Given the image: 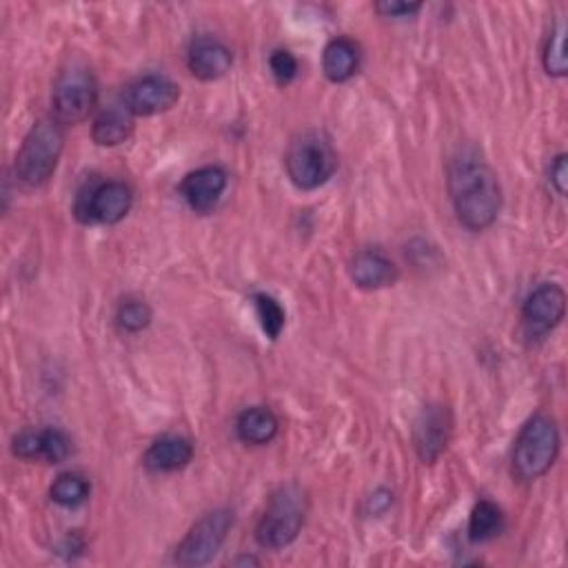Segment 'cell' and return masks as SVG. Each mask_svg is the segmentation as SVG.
Instances as JSON below:
<instances>
[{
  "mask_svg": "<svg viewBox=\"0 0 568 568\" xmlns=\"http://www.w3.org/2000/svg\"><path fill=\"white\" fill-rule=\"evenodd\" d=\"M504 529V515L502 508L497 504H493L491 500H480L474 510H471V518H469V540L474 544H484L491 542L493 538H497Z\"/></svg>",
  "mask_w": 568,
  "mask_h": 568,
  "instance_id": "cell-19",
  "label": "cell"
},
{
  "mask_svg": "<svg viewBox=\"0 0 568 568\" xmlns=\"http://www.w3.org/2000/svg\"><path fill=\"white\" fill-rule=\"evenodd\" d=\"M285 167L289 180L298 189L314 191L333 178L338 169V153L325 134L304 131L291 140Z\"/></svg>",
  "mask_w": 568,
  "mask_h": 568,
  "instance_id": "cell-4",
  "label": "cell"
},
{
  "mask_svg": "<svg viewBox=\"0 0 568 568\" xmlns=\"http://www.w3.org/2000/svg\"><path fill=\"white\" fill-rule=\"evenodd\" d=\"M98 102V83L91 70L83 65H72L54 83L51 105H54V118L61 125H80L85 123Z\"/></svg>",
  "mask_w": 568,
  "mask_h": 568,
  "instance_id": "cell-6",
  "label": "cell"
},
{
  "mask_svg": "<svg viewBox=\"0 0 568 568\" xmlns=\"http://www.w3.org/2000/svg\"><path fill=\"white\" fill-rule=\"evenodd\" d=\"M227 172L220 167H200L187 174L180 182V193L185 202L195 214H210L216 210L225 189H227Z\"/></svg>",
  "mask_w": 568,
  "mask_h": 568,
  "instance_id": "cell-13",
  "label": "cell"
},
{
  "mask_svg": "<svg viewBox=\"0 0 568 568\" xmlns=\"http://www.w3.org/2000/svg\"><path fill=\"white\" fill-rule=\"evenodd\" d=\"M72 455V440L61 429L40 431V459L49 464H61Z\"/></svg>",
  "mask_w": 568,
  "mask_h": 568,
  "instance_id": "cell-24",
  "label": "cell"
},
{
  "mask_svg": "<svg viewBox=\"0 0 568 568\" xmlns=\"http://www.w3.org/2000/svg\"><path fill=\"white\" fill-rule=\"evenodd\" d=\"M451 431L453 420L446 406L429 404L422 408L416 429H413V442H416V451L425 464L438 462L451 440Z\"/></svg>",
  "mask_w": 568,
  "mask_h": 568,
  "instance_id": "cell-11",
  "label": "cell"
},
{
  "mask_svg": "<svg viewBox=\"0 0 568 568\" xmlns=\"http://www.w3.org/2000/svg\"><path fill=\"white\" fill-rule=\"evenodd\" d=\"M193 459V444L180 436H167L153 442L144 453V467L151 474H176Z\"/></svg>",
  "mask_w": 568,
  "mask_h": 568,
  "instance_id": "cell-15",
  "label": "cell"
},
{
  "mask_svg": "<svg viewBox=\"0 0 568 568\" xmlns=\"http://www.w3.org/2000/svg\"><path fill=\"white\" fill-rule=\"evenodd\" d=\"M233 527V513L218 508L202 515L191 527L185 540L176 548V564L180 566H202L210 564L214 555L223 548L229 531Z\"/></svg>",
  "mask_w": 568,
  "mask_h": 568,
  "instance_id": "cell-8",
  "label": "cell"
},
{
  "mask_svg": "<svg viewBox=\"0 0 568 568\" xmlns=\"http://www.w3.org/2000/svg\"><path fill=\"white\" fill-rule=\"evenodd\" d=\"M134 191L118 180L87 185L76 198V218L85 225H118L131 212Z\"/></svg>",
  "mask_w": 568,
  "mask_h": 568,
  "instance_id": "cell-7",
  "label": "cell"
},
{
  "mask_svg": "<svg viewBox=\"0 0 568 568\" xmlns=\"http://www.w3.org/2000/svg\"><path fill=\"white\" fill-rule=\"evenodd\" d=\"M376 10L384 18H408L413 14H418L422 10V5H418V3H378Z\"/></svg>",
  "mask_w": 568,
  "mask_h": 568,
  "instance_id": "cell-28",
  "label": "cell"
},
{
  "mask_svg": "<svg viewBox=\"0 0 568 568\" xmlns=\"http://www.w3.org/2000/svg\"><path fill=\"white\" fill-rule=\"evenodd\" d=\"M349 276L355 282V287L365 291H378L384 287L395 285L400 278V272L391 257H387L380 251H359L349 265Z\"/></svg>",
  "mask_w": 568,
  "mask_h": 568,
  "instance_id": "cell-14",
  "label": "cell"
},
{
  "mask_svg": "<svg viewBox=\"0 0 568 568\" xmlns=\"http://www.w3.org/2000/svg\"><path fill=\"white\" fill-rule=\"evenodd\" d=\"M187 65L195 78L212 83L231 72L233 54L223 40L214 36H195L187 49Z\"/></svg>",
  "mask_w": 568,
  "mask_h": 568,
  "instance_id": "cell-12",
  "label": "cell"
},
{
  "mask_svg": "<svg viewBox=\"0 0 568 568\" xmlns=\"http://www.w3.org/2000/svg\"><path fill=\"white\" fill-rule=\"evenodd\" d=\"M449 195L459 225L469 231L489 229L502 212V187L495 172L469 153H462L449 167Z\"/></svg>",
  "mask_w": 568,
  "mask_h": 568,
  "instance_id": "cell-1",
  "label": "cell"
},
{
  "mask_svg": "<svg viewBox=\"0 0 568 568\" xmlns=\"http://www.w3.org/2000/svg\"><path fill=\"white\" fill-rule=\"evenodd\" d=\"M89 493H91L89 482L78 474L59 476L56 482L51 484V491H49L51 500H54L61 506H67V508L83 504L89 497Z\"/></svg>",
  "mask_w": 568,
  "mask_h": 568,
  "instance_id": "cell-21",
  "label": "cell"
},
{
  "mask_svg": "<svg viewBox=\"0 0 568 568\" xmlns=\"http://www.w3.org/2000/svg\"><path fill=\"white\" fill-rule=\"evenodd\" d=\"M391 502H393V495L389 493V491H378L376 495H371V500H369V506H371V510L374 513H382L387 506H391Z\"/></svg>",
  "mask_w": 568,
  "mask_h": 568,
  "instance_id": "cell-29",
  "label": "cell"
},
{
  "mask_svg": "<svg viewBox=\"0 0 568 568\" xmlns=\"http://www.w3.org/2000/svg\"><path fill=\"white\" fill-rule=\"evenodd\" d=\"M568 159L564 156V153H559V156L553 161L551 169H548V180H551V187L557 191V195H566V185H568Z\"/></svg>",
  "mask_w": 568,
  "mask_h": 568,
  "instance_id": "cell-27",
  "label": "cell"
},
{
  "mask_svg": "<svg viewBox=\"0 0 568 568\" xmlns=\"http://www.w3.org/2000/svg\"><path fill=\"white\" fill-rule=\"evenodd\" d=\"M564 36H566V27L564 23H557V27L551 31L546 45H544V54H542V63L548 76L555 78H564L566 76V56H564Z\"/></svg>",
  "mask_w": 568,
  "mask_h": 568,
  "instance_id": "cell-23",
  "label": "cell"
},
{
  "mask_svg": "<svg viewBox=\"0 0 568 568\" xmlns=\"http://www.w3.org/2000/svg\"><path fill=\"white\" fill-rule=\"evenodd\" d=\"M559 429L548 416H533L515 440L510 471L520 482H535L551 471L559 455Z\"/></svg>",
  "mask_w": 568,
  "mask_h": 568,
  "instance_id": "cell-3",
  "label": "cell"
},
{
  "mask_svg": "<svg viewBox=\"0 0 568 568\" xmlns=\"http://www.w3.org/2000/svg\"><path fill=\"white\" fill-rule=\"evenodd\" d=\"M178 98H180V87L167 76H159V74L134 80L123 93L125 110L131 116H156L169 112L178 102Z\"/></svg>",
  "mask_w": 568,
  "mask_h": 568,
  "instance_id": "cell-9",
  "label": "cell"
},
{
  "mask_svg": "<svg viewBox=\"0 0 568 568\" xmlns=\"http://www.w3.org/2000/svg\"><path fill=\"white\" fill-rule=\"evenodd\" d=\"M63 127L56 118H42L25 136L16 156V178L25 187H42L54 176L65 149Z\"/></svg>",
  "mask_w": 568,
  "mask_h": 568,
  "instance_id": "cell-2",
  "label": "cell"
},
{
  "mask_svg": "<svg viewBox=\"0 0 568 568\" xmlns=\"http://www.w3.org/2000/svg\"><path fill=\"white\" fill-rule=\"evenodd\" d=\"M280 422L276 413L267 406H251L244 408L236 420V433L244 444L263 446L269 444L278 436Z\"/></svg>",
  "mask_w": 568,
  "mask_h": 568,
  "instance_id": "cell-17",
  "label": "cell"
},
{
  "mask_svg": "<svg viewBox=\"0 0 568 568\" xmlns=\"http://www.w3.org/2000/svg\"><path fill=\"white\" fill-rule=\"evenodd\" d=\"M134 116L123 108H112L108 112H102L96 121H93V129L91 136L100 147H118L125 140H129L131 131H134Z\"/></svg>",
  "mask_w": 568,
  "mask_h": 568,
  "instance_id": "cell-18",
  "label": "cell"
},
{
  "mask_svg": "<svg viewBox=\"0 0 568 568\" xmlns=\"http://www.w3.org/2000/svg\"><path fill=\"white\" fill-rule=\"evenodd\" d=\"M566 314V293L559 285L544 282L529 293L522 306V325L529 338H544Z\"/></svg>",
  "mask_w": 568,
  "mask_h": 568,
  "instance_id": "cell-10",
  "label": "cell"
},
{
  "mask_svg": "<svg viewBox=\"0 0 568 568\" xmlns=\"http://www.w3.org/2000/svg\"><path fill=\"white\" fill-rule=\"evenodd\" d=\"M269 70L278 85H289L298 76V61L287 49H276L269 56Z\"/></svg>",
  "mask_w": 568,
  "mask_h": 568,
  "instance_id": "cell-25",
  "label": "cell"
},
{
  "mask_svg": "<svg viewBox=\"0 0 568 568\" xmlns=\"http://www.w3.org/2000/svg\"><path fill=\"white\" fill-rule=\"evenodd\" d=\"M12 451L23 459H40V431H23L14 438Z\"/></svg>",
  "mask_w": 568,
  "mask_h": 568,
  "instance_id": "cell-26",
  "label": "cell"
},
{
  "mask_svg": "<svg viewBox=\"0 0 568 568\" xmlns=\"http://www.w3.org/2000/svg\"><path fill=\"white\" fill-rule=\"evenodd\" d=\"M306 495L298 484L280 487L255 527V540L263 548L280 551L295 542L304 527Z\"/></svg>",
  "mask_w": 568,
  "mask_h": 568,
  "instance_id": "cell-5",
  "label": "cell"
},
{
  "mask_svg": "<svg viewBox=\"0 0 568 568\" xmlns=\"http://www.w3.org/2000/svg\"><path fill=\"white\" fill-rule=\"evenodd\" d=\"M253 306H255V316H257V320H261L265 336L269 340H278L285 329V323H287V314H285L282 304L267 293H255Z\"/></svg>",
  "mask_w": 568,
  "mask_h": 568,
  "instance_id": "cell-20",
  "label": "cell"
},
{
  "mask_svg": "<svg viewBox=\"0 0 568 568\" xmlns=\"http://www.w3.org/2000/svg\"><path fill=\"white\" fill-rule=\"evenodd\" d=\"M359 63H363V51H359V45L351 38H333L323 54V72L331 83H346L351 80Z\"/></svg>",
  "mask_w": 568,
  "mask_h": 568,
  "instance_id": "cell-16",
  "label": "cell"
},
{
  "mask_svg": "<svg viewBox=\"0 0 568 568\" xmlns=\"http://www.w3.org/2000/svg\"><path fill=\"white\" fill-rule=\"evenodd\" d=\"M116 325L125 333H140L151 325V308L140 300H127L118 306Z\"/></svg>",
  "mask_w": 568,
  "mask_h": 568,
  "instance_id": "cell-22",
  "label": "cell"
}]
</instances>
